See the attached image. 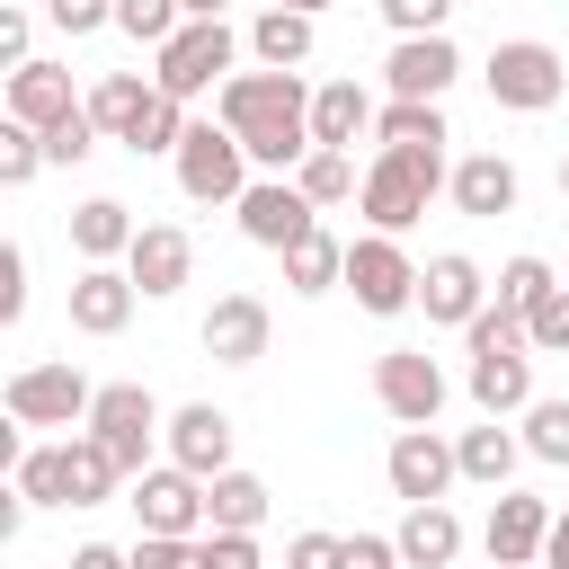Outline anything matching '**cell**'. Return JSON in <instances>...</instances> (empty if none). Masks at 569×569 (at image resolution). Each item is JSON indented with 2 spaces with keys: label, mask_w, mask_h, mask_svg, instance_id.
I'll list each match as a JSON object with an SVG mask.
<instances>
[{
  "label": "cell",
  "mask_w": 569,
  "mask_h": 569,
  "mask_svg": "<svg viewBox=\"0 0 569 569\" xmlns=\"http://www.w3.org/2000/svg\"><path fill=\"white\" fill-rule=\"evenodd\" d=\"M213 107L240 133V151H249L258 178H293L302 169V151H311V89H302V71H267V62L231 71L213 89Z\"/></svg>",
  "instance_id": "6da1fadb"
},
{
  "label": "cell",
  "mask_w": 569,
  "mask_h": 569,
  "mask_svg": "<svg viewBox=\"0 0 569 569\" xmlns=\"http://www.w3.org/2000/svg\"><path fill=\"white\" fill-rule=\"evenodd\" d=\"M445 178H453V169H445V151H382V160L356 178V204H365V222H373V231H391V240H400V231L427 213V196H436Z\"/></svg>",
  "instance_id": "7a4b0ae2"
},
{
  "label": "cell",
  "mask_w": 569,
  "mask_h": 569,
  "mask_svg": "<svg viewBox=\"0 0 569 569\" xmlns=\"http://www.w3.org/2000/svg\"><path fill=\"white\" fill-rule=\"evenodd\" d=\"M231 62H240V36H231L222 18H178V36L151 44V89H169V98H204V89L231 80Z\"/></svg>",
  "instance_id": "3957f363"
},
{
  "label": "cell",
  "mask_w": 569,
  "mask_h": 569,
  "mask_svg": "<svg viewBox=\"0 0 569 569\" xmlns=\"http://www.w3.org/2000/svg\"><path fill=\"white\" fill-rule=\"evenodd\" d=\"M489 98L498 107H516V116H542V107H560V89H569V62H560V44H542V36H507V44H489Z\"/></svg>",
  "instance_id": "277c9868"
},
{
  "label": "cell",
  "mask_w": 569,
  "mask_h": 569,
  "mask_svg": "<svg viewBox=\"0 0 569 569\" xmlns=\"http://www.w3.org/2000/svg\"><path fill=\"white\" fill-rule=\"evenodd\" d=\"M169 160H178L187 204H240V187H249V151H240L231 124H187Z\"/></svg>",
  "instance_id": "5b68a950"
},
{
  "label": "cell",
  "mask_w": 569,
  "mask_h": 569,
  "mask_svg": "<svg viewBox=\"0 0 569 569\" xmlns=\"http://www.w3.org/2000/svg\"><path fill=\"white\" fill-rule=\"evenodd\" d=\"M89 400H98V382H89L71 356H62V365H27V373H9V391H0V409H9L18 427H80Z\"/></svg>",
  "instance_id": "8992f818"
},
{
  "label": "cell",
  "mask_w": 569,
  "mask_h": 569,
  "mask_svg": "<svg viewBox=\"0 0 569 569\" xmlns=\"http://www.w3.org/2000/svg\"><path fill=\"white\" fill-rule=\"evenodd\" d=\"M124 471H151V445H160V400L142 391V382H98V400H89V418H80Z\"/></svg>",
  "instance_id": "52a82bcc"
},
{
  "label": "cell",
  "mask_w": 569,
  "mask_h": 569,
  "mask_svg": "<svg viewBox=\"0 0 569 569\" xmlns=\"http://www.w3.org/2000/svg\"><path fill=\"white\" fill-rule=\"evenodd\" d=\"M373 320H391V311H409L418 302V267H409V249L391 240V231H365V240H347V276H338Z\"/></svg>",
  "instance_id": "ba28073f"
},
{
  "label": "cell",
  "mask_w": 569,
  "mask_h": 569,
  "mask_svg": "<svg viewBox=\"0 0 569 569\" xmlns=\"http://www.w3.org/2000/svg\"><path fill=\"white\" fill-rule=\"evenodd\" d=\"M373 400L400 418V427H436L445 418V365L427 347H382L373 356Z\"/></svg>",
  "instance_id": "9c48e42d"
},
{
  "label": "cell",
  "mask_w": 569,
  "mask_h": 569,
  "mask_svg": "<svg viewBox=\"0 0 569 569\" xmlns=\"http://www.w3.org/2000/svg\"><path fill=\"white\" fill-rule=\"evenodd\" d=\"M124 507H133V525H142V533H204V480H196V471H178V462L133 471Z\"/></svg>",
  "instance_id": "30bf717a"
},
{
  "label": "cell",
  "mask_w": 569,
  "mask_h": 569,
  "mask_svg": "<svg viewBox=\"0 0 569 569\" xmlns=\"http://www.w3.org/2000/svg\"><path fill=\"white\" fill-rule=\"evenodd\" d=\"M231 213H240V231H249L258 249H293V240H302V231L320 222V204H311V196H302L293 178H249Z\"/></svg>",
  "instance_id": "8fae6325"
},
{
  "label": "cell",
  "mask_w": 569,
  "mask_h": 569,
  "mask_svg": "<svg viewBox=\"0 0 569 569\" xmlns=\"http://www.w3.org/2000/svg\"><path fill=\"white\" fill-rule=\"evenodd\" d=\"M160 445H169V462H178V471L213 480V471H231V409L187 400V409H169V418H160Z\"/></svg>",
  "instance_id": "7c38bea8"
},
{
  "label": "cell",
  "mask_w": 569,
  "mask_h": 569,
  "mask_svg": "<svg viewBox=\"0 0 569 569\" xmlns=\"http://www.w3.org/2000/svg\"><path fill=\"white\" fill-rule=\"evenodd\" d=\"M382 471H391V498H409V507H427V498H445L462 471H453V445L436 436V427H400L391 436V453H382Z\"/></svg>",
  "instance_id": "4fadbf2b"
},
{
  "label": "cell",
  "mask_w": 569,
  "mask_h": 569,
  "mask_svg": "<svg viewBox=\"0 0 569 569\" xmlns=\"http://www.w3.org/2000/svg\"><path fill=\"white\" fill-rule=\"evenodd\" d=\"M124 276H133V293H142V302H169V293L196 276V240H187L178 222H142V231H133V249H124Z\"/></svg>",
  "instance_id": "5bb4252c"
},
{
  "label": "cell",
  "mask_w": 569,
  "mask_h": 569,
  "mask_svg": "<svg viewBox=\"0 0 569 569\" xmlns=\"http://www.w3.org/2000/svg\"><path fill=\"white\" fill-rule=\"evenodd\" d=\"M480 302H489V276H480V258L445 249V258H427V267H418V311H427L436 329H462Z\"/></svg>",
  "instance_id": "9a60e30c"
},
{
  "label": "cell",
  "mask_w": 569,
  "mask_h": 569,
  "mask_svg": "<svg viewBox=\"0 0 569 569\" xmlns=\"http://www.w3.org/2000/svg\"><path fill=\"white\" fill-rule=\"evenodd\" d=\"M267 329H276V320H267L258 293H213V311H204L196 338H204L213 365H258V356H267Z\"/></svg>",
  "instance_id": "2e32d148"
},
{
  "label": "cell",
  "mask_w": 569,
  "mask_h": 569,
  "mask_svg": "<svg viewBox=\"0 0 569 569\" xmlns=\"http://www.w3.org/2000/svg\"><path fill=\"white\" fill-rule=\"evenodd\" d=\"M542 533H551V507H542V498H525V489H498L480 551H489L498 569H533V560H542Z\"/></svg>",
  "instance_id": "e0dca14e"
},
{
  "label": "cell",
  "mask_w": 569,
  "mask_h": 569,
  "mask_svg": "<svg viewBox=\"0 0 569 569\" xmlns=\"http://www.w3.org/2000/svg\"><path fill=\"white\" fill-rule=\"evenodd\" d=\"M453 71H462L453 36H400V44H391V62H382V89H391V98H445V89H453Z\"/></svg>",
  "instance_id": "ac0fdd59"
},
{
  "label": "cell",
  "mask_w": 569,
  "mask_h": 569,
  "mask_svg": "<svg viewBox=\"0 0 569 569\" xmlns=\"http://www.w3.org/2000/svg\"><path fill=\"white\" fill-rule=\"evenodd\" d=\"M453 213H471V222H498V213H516V196H525V178H516V160L507 151H471V160H453Z\"/></svg>",
  "instance_id": "d6986e66"
},
{
  "label": "cell",
  "mask_w": 569,
  "mask_h": 569,
  "mask_svg": "<svg viewBox=\"0 0 569 569\" xmlns=\"http://www.w3.org/2000/svg\"><path fill=\"white\" fill-rule=\"evenodd\" d=\"M133 302H142V293H133V276H124L116 258L71 276V329H80V338H116V329L133 320Z\"/></svg>",
  "instance_id": "ffe728a7"
},
{
  "label": "cell",
  "mask_w": 569,
  "mask_h": 569,
  "mask_svg": "<svg viewBox=\"0 0 569 569\" xmlns=\"http://www.w3.org/2000/svg\"><path fill=\"white\" fill-rule=\"evenodd\" d=\"M0 107H9L18 124H36V133H44V124H62V116L80 107V98H71V62H44V53H27V62L9 71V98H0Z\"/></svg>",
  "instance_id": "44dd1931"
},
{
  "label": "cell",
  "mask_w": 569,
  "mask_h": 569,
  "mask_svg": "<svg viewBox=\"0 0 569 569\" xmlns=\"http://www.w3.org/2000/svg\"><path fill=\"white\" fill-rule=\"evenodd\" d=\"M471 400H480V418H525V400H533V356H525V347H480V356H471Z\"/></svg>",
  "instance_id": "7402d4cb"
},
{
  "label": "cell",
  "mask_w": 569,
  "mask_h": 569,
  "mask_svg": "<svg viewBox=\"0 0 569 569\" xmlns=\"http://www.w3.org/2000/svg\"><path fill=\"white\" fill-rule=\"evenodd\" d=\"M516 462H525V436H516L507 418H480V427H462V436H453V471H462V480H480V489H507V480H516Z\"/></svg>",
  "instance_id": "603a6c76"
},
{
  "label": "cell",
  "mask_w": 569,
  "mask_h": 569,
  "mask_svg": "<svg viewBox=\"0 0 569 569\" xmlns=\"http://www.w3.org/2000/svg\"><path fill=\"white\" fill-rule=\"evenodd\" d=\"M400 569H453L462 560V516L445 507V498H427V507H409L400 516Z\"/></svg>",
  "instance_id": "cb8c5ba5"
},
{
  "label": "cell",
  "mask_w": 569,
  "mask_h": 569,
  "mask_svg": "<svg viewBox=\"0 0 569 569\" xmlns=\"http://www.w3.org/2000/svg\"><path fill=\"white\" fill-rule=\"evenodd\" d=\"M356 133H373V89H365V80H329V89H311V142L356 151Z\"/></svg>",
  "instance_id": "d4e9b609"
},
{
  "label": "cell",
  "mask_w": 569,
  "mask_h": 569,
  "mask_svg": "<svg viewBox=\"0 0 569 569\" xmlns=\"http://www.w3.org/2000/svg\"><path fill=\"white\" fill-rule=\"evenodd\" d=\"M373 133H382V151H445L453 142L445 133V98H382Z\"/></svg>",
  "instance_id": "484cf974"
},
{
  "label": "cell",
  "mask_w": 569,
  "mask_h": 569,
  "mask_svg": "<svg viewBox=\"0 0 569 569\" xmlns=\"http://www.w3.org/2000/svg\"><path fill=\"white\" fill-rule=\"evenodd\" d=\"M133 213L116 204V196H89V204H71V249H80V267H107V258H124L133 249Z\"/></svg>",
  "instance_id": "4316f807"
},
{
  "label": "cell",
  "mask_w": 569,
  "mask_h": 569,
  "mask_svg": "<svg viewBox=\"0 0 569 569\" xmlns=\"http://www.w3.org/2000/svg\"><path fill=\"white\" fill-rule=\"evenodd\" d=\"M204 525H213V533H258V525H267V480L240 471V462L213 471V480H204Z\"/></svg>",
  "instance_id": "83f0119b"
},
{
  "label": "cell",
  "mask_w": 569,
  "mask_h": 569,
  "mask_svg": "<svg viewBox=\"0 0 569 569\" xmlns=\"http://www.w3.org/2000/svg\"><path fill=\"white\" fill-rule=\"evenodd\" d=\"M240 44H249L267 71H302V62H311V18L276 0V9H258V18H249V36H240Z\"/></svg>",
  "instance_id": "f1b7e54d"
},
{
  "label": "cell",
  "mask_w": 569,
  "mask_h": 569,
  "mask_svg": "<svg viewBox=\"0 0 569 569\" xmlns=\"http://www.w3.org/2000/svg\"><path fill=\"white\" fill-rule=\"evenodd\" d=\"M276 258H284V284H293V293H329V284L347 276V240H329L320 222H311L293 249H276Z\"/></svg>",
  "instance_id": "f546056e"
},
{
  "label": "cell",
  "mask_w": 569,
  "mask_h": 569,
  "mask_svg": "<svg viewBox=\"0 0 569 569\" xmlns=\"http://www.w3.org/2000/svg\"><path fill=\"white\" fill-rule=\"evenodd\" d=\"M62 453H71V507H107V498H116V480H124V462H116L89 427H71V436H62Z\"/></svg>",
  "instance_id": "4dcf8cb0"
},
{
  "label": "cell",
  "mask_w": 569,
  "mask_h": 569,
  "mask_svg": "<svg viewBox=\"0 0 569 569\" xmlns=\"http://www.w3.org/2000/svg\"><path fill=\"white\" fill-rule=\"evenodd\" d=\"M142 98H151V71H107V80H98L80 107H89V124H98L107 142H124V124L142 116Z\"/></svg>",
  "instance_id": "1f68e13d"
},
{
  "label": "cell",
  "mask_w": 569,
  "mask_h": 569,
  "mask_svg": "<svg viewBox=\"0 0 569 569\" xmlns=\"http://www.w3.org/2000/svg\"><path fill=\"white\" fill-rule=\"evenodd\" d=\"M196 116H187V98H169V89H151L142 98V116L124 124V151L133 160H160V151H178V133H187Z\"/></svg>",
  "instance_id": "d6a6232c"
},
{
  "label": "cell",
  "mask_w": 569,
  "mask_h": 569,
  "mask_svg": "<svg viewBox=\"0 0 569 569\" xmlns=\"http://www.w3.org/2000/svg\"><path fill=\"white\" fill-rule=\"evenodd\" d=\"M293 187H302L311 204H347V196H356V151L311 142V151H302V169H293Z\"/></svg>",
  "instance_id": "836d02e7"
},
{
  "label": "cell",
  "mask_w": 569,
  "mask_h": 569,
  "mask_svg": "<svg viewBox=\"0 0 569 569\" xmlns=\"http://www.w3.org/2000/svg\"><path fill=\"white\" fill-rule=\"evenodd\" d=\"M9 480L27 489V507H71V453L62 445H27V462Z\"/></svg>",
  "instance_id": "e575fe53"
},
{
  "label": "cell",
  "mask_w": 569,
  "mask_h": 569,
  "mask_svg": "<svg viewBox=\"0 0 569 569\" xmlns=\"http://www.w3.org/2000/svg\"><path fill=\"white\" fill-rule=\"evenodd\" d=\"M525 453L569 462V400H525Z\"/></svg>",
  "instance_id": "d590c367"
},
{
  "label": "cell",
  "mask_w": 569,
  "mask_h": 569,
  "mask_svg": "<svg viewBox=\"0 0 569 569\" xmlns=\"http://www.w3.org/2000/svg\"><path fill=\"white\" fill-rule=\"evenodd\" d=\"M36 169H44V133H36V124H18V116L0 107V187H27Z\"/></svg>",
  "instance_id": "8d00e7d4"
},
{
  "label": "cell",
  "mask_w": 569,
  "mask_h": 569,
  "mask_svg": "<svg viewBox=\"0 0 569 569\" xmlns=\"http://www.w3.org/2000/svg\"><path fill=\"white\" fill-rule=\"evenodd\" d=\"M98 151V124H89V107H71L62 124H44V169H80Z\"/></svg>",
  "instance_id": "74e56055"
},
{
  "label": "cell",
  "mask_w": 569,
  "mask_h": 569,
  "mask_svg": "<svg viewBox=\"0 0 569 569\" xmlns=\"http://www.w3.org/2000/svg\"><path fill=\"white\" fill-rule=\"evenodd\" d=\"M489 293H498L507 311H533V302L551 293V267H542V258L525 249V258H507V267H498V284H489Z\"/></svg>",
  "instance_id": "f35d334b"
},
{
  "label": "cell",
  "mask_w": 569,
  "mask_h": 569,
  "mask_svg": "<svg viewBox=\"0 0 569 569\" xmlns=\"http://www.w3.org/2000/svg\"><path fill=\"white\" fill-rule=\"evenodd\" d=\"M525 347H542V356H569V293L551 284L533 311H525Z\"/></svg>",
  "instance_id": "ab89813d"
},
{
  "label": "cell",
  "mask_w": 569,
  "mask_h": 569,
  "mask_svg": "<svg viewBox=\"0 0 569 569\" xmlns=\"http://www.w3.org/2000/svg\"><path fill=\"white\" fill-rule=\"evenodd\" d=\"M116 27L133 44H169L178 36V0H116Z\"/></svg>",
  "instance_id": "60d3db41"
},
{
  "label": "cell",
  "mask_w": 569,
  "mask_h": 569,
  "mask_svg": "<svg viewBox=\"0 0 569 569\" xmlns=\"http://www.w3.org/2000/svg\"><path fill=\"white\" fill-rule=\"evenodd\" d=\"M196 569H267V560H258V533H213L204 525L196 533Z\"/></svg>",
  "instance_id": "b9f144b4"
},
{
  "label": "cell",
  "mask_w": 569,
  "mask_h": 569,
  "mask_svg": "<svg viewBox=\"0 0 569 569\" xmlns=\"http://www.w3.org/2000/svg\"><path fill=\"white\" fill-rule=\"evenodd\" d=\"M124 569H196V533H133Z\"/></svg>",
  "instance_id": "7bdbcfd3"
},
{
  "label": "cell",
  "mask_w": 569,
  "mask_h": 569,
  "mask_svg": "<svg viewBox=\"0 0 569 569\" xmlns=\"http://www.w3.org/2000/svg\"><path fill=\"white\" fill-rule=\"evenodd\" d=\"M382 18H391V36H445L453 0H382Z\"/></svg>",
  "instance_id": "ee69618b"
},
{
  "label": "cell",
  "mask_w": 569,
  "mask_h": 569,
  "mask_svg": "<svg viewBox=\"0 0 569 569\" xmlns=\"http://www.w3.org/2000/svg\"><path fill=\"white\" fill-rule=\"evenodd\" d=\"M18 320H27V249L0 240V329H18Z\"/></svg>",
  "instance_id": "f6af8a7d"
},
{
  "label": "cell",
  "mask_w": 569,
  "mask_h": 569,
  "mask_svg": "<svg viewBox=\"0 0 569 569\" xmlns=\"http://www.w3.org/2000/svg\"><path fill=\"white\" fill-rule=\"evenodd\" d=\"M44 18L62 36H98V27H116V0H44Z\"/></svg>",
  "instance_id": "bcb514c9"
},
{
  "label": "cell",
  "mask_w": 569,
  "mask_h": 569,
  "mask_svg": "<svg viewBox=\"0 0 569 569\" xmlns=\"http://www.w3.org/2000/svg\"><path fill=\"white\" fill-rule=\"evenodd\" d=\"M338 569H400V542L391 533H347L338 542Z\"/></svg>",
  "instance_id": "7dc6e473"
},
{
  "label": "cell",
  "mask_w": 569,
  "mask_h": 569,
  "mask_svg": "<svg viewBox=\"0 0 569 569\" xmlns=\"http://www.w3.org/2000/svg\"><path fill=\"white\" fill-rule=\"evenodd\" d=\"M27 44H36V18H27L18 0H0V71H18V62H27Z\"/></svg>",
  "instance_id": "c3c4849f"
},
{
  "label": "cell",
  "mask_w": 569,
  "mask_h": 569,
  "mask_svg": "<svg viewBox=\"0 0 569 569\" xmlns=\"http://www.w3.org/2000/svg\"><path fill=\"white\" fill-rule=\"evenodd\" d=\"M284 569H338V533H293L284 542Z\"/></svg>",
  "instance_id": "681fc988"
},
{
  "label": "cell",
  "mask_w": 569,
  "mask_h": 569,
  "mask_svg": "<svg viewBox=\"0 0 569 569\" xmlns=\"http://www.w3.org/2000/svg\"><path fill=\"white\" fill-rule=\"evenodd\" d=\"M18 525H27V489L0 480V542H18Z\"/></svg>",
  "instance_id": "f907efd6"
},
{
  "label": "cell",
  "mask_w": 569,
  "mask_h": 569,
  "mask_svg": "<svg viewBox=\"0 0 569 569\" xmlns=\"http://www.w3.org/2000/svg\"><path fill=\"white\" fill-rule=\"evenodd\" d=\"M18 462H27V436H18V418H9V409H0V480H9V471H18Z\"/></svg>",
  "instance_id": "816d5d0a"
},
{
  "label": "cell",
  "mask_w": 569,
  "mask_h": 569,
  "mask_svg": "<svg viewBox=\"0 0 569 569\" xmlns=\"http://www.w3.org/2000/svg\"><path fill=\"white\" fill-rule=\"evenodd\" d=\"M71 569H124V551H116V542H80V551H71Z\"/></svg>",
  "instance_id": "f5cc1de1"
},
{
  "label": "cell",
  "mask_w": 569,
  "mask_h": 569,
  "mask_svg": "<svg viewBox=\"0 0 569 569\" xmlns=\"http://www.w3.org/2000/svg\"><path fill=\"white\" fill-rule=\"evenodd\" d=\"M542 569H569V516H551V533H542Z\"/></svg>",
  "instance_id": "db71d44e"
},
{
  "label": "cell",
  "mask_w": 569,
  "mask_h": 569,
  "mask_svg": "<svg viewBox=\"0 0 569 569\" xmlns=\"http://www.w3.org/2000/svg\"><path fill=\"white\" fill-rule=\"evenodd\" d=\"M231 0H178V18H222Z\"/></svg>",
  "instance_id": "11a10c76"
},
{
  "label": "cell",
  "mask_w": 569,
  "mask_h": 569,
  "mask_svg": "<svg viewBox=\"0 0 569 569\" xmlns=\"http://www.w3.org/2000/svg\"><path fill=\"white\" fill-rule=\"evenodd\" d=\"M284 9H302V18H320V9H329V0H284Z\"/></svg>",
  "instance_id": "9f6ffc18"
},
{
  "label": "cell",
  "mask_w": 569,
  "mask_h": 569,
  "mask_svg": "<svg viewBox=\"0 0 569 569\" xmlns=\"http://www.w3.org/2000/svg\"><path fill=\"white\" fill-rule=\"evenodd\" d=\"M560 196H569V151H560Z\"/></svg>",
  "instance_id": "6f0895ef"
},
{
  "label": "cell",
  "mask_w": 569,
  "mask_h": 569,
  "mask_svg": "<svg viewBox=\"0 0 569 569\" xmlns=\"http://www.w3.org/2000/svg\"><path fill=\"white\" fill-rule=\"evenodd\" d=\"M489 569H498V560H489Z\"/></svg>",
  "instance_id": "680465c9"
}]
</instances>
